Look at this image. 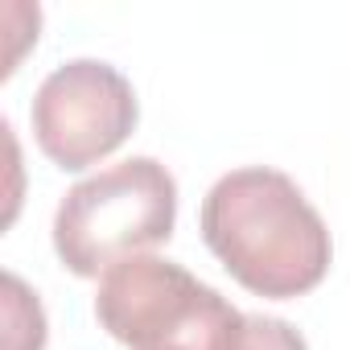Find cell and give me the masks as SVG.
Listing matches in <instances>:
<instances>
[{"mask_svg":"<svg viewBox=\"0 0 350 350\" xmlns=\"http://www.w3.org/2000/svg\"><path fill=\"white\" fill-rule=\"evenodd\" d=\"M206 247L256 297L293 301L329 272L334 243L321 215L280 169L247 165L211 186L198 215Z\"/></svg>","mask_w":350,"mask_h":350,"instance_id":"1","label":"cell"},{"mask_svg":"<svg viewBox=\"0 0 350 350\" xmlns=\"http://www.w3.org/2000/svg\"><path fill=\"white\" fill-rule=\"evenodd\" d=\"M178 223V182L152 157H128L66 190L54 215V252L75 276H103L120 260L165 243Z\"/></svg>","mask_w":350,"mask_h":350,"instance_id":"2","label":"cell"},{"mask_svg":"<svg viewBox=\"0 0 350 350\" xmlns=\"http://www.w3.org/2000/svg\"><path fill=\"white\" fill-rule=\"evenodd\" d=\"M95 317L128 350H231L243 325L219 288L161 256H132L103 272Z\"/></svg>","mask_w":350,"mask_h":350,"instance_id":"3","label":"cell"},{"mask_svg":"<svg viewBox=\"0 0 350 350\" xmlns=\"http://www.w3.org/2000/svg\"><path fill=\"white\" fill-rule=\"evenodd\" d=\"M38 148L66 173L111 157L136 128L140 107L132 83L99 58H75L50 70L29 107Z\"/></svg>","mask_w":350,"mask_h":350,"instance_id":"4","label":"cell"},{"mask_svg":"<svg viewBox=\"0 0 350 350\" xmlns=\"http://www.w3.org/2000/svg\"><path fill=\"white\" fill-rule=\"evenodd\" d=\"M5 350H46V309L13 272H5Z\"/></svg>","mask_w":350,"mask_h":350,"instance_id":"5","label":"cell"},{"mask_svg":"<svg viewBox=\"0 0 350 350\" xmlns=\"http://www.w3.org/2000/svg\"><path fill=\"white\" fill-rule=\"evenodd\" d=\"M231 350H309V342H305L301 329H293L284 317L243 313V325H239Z\"/></svg>","mask_w":350,"mask_h":350,"instance_id":"6","label":"cell"}]
</instances>
